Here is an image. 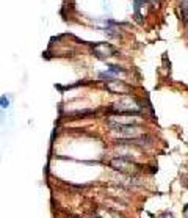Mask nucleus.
<instances>
[{"label": "nucleus", "instance_id": "1", "mask_svg": "<svg viewBox=\"0 0 188 218\" xmlns=\"http://www.w3.org/2000/svg\"><path fill=\"white\" fill-rule=\"evenodd\" d=\"M110 165H111V168H114V169H118V171H121V173H129V171H132L133 169V163H132V160H127V159H124V157H116V159H113L111 162H110Z\"/></svg>", "mask_w": 188, "mask_h": 218}, {"label": "nucleus", "instance_id": "2", "mask_svg": "<svg viewBox=\"0 0 188 218\" xmlns=\"http://www.w3.org/2000/svg\"><path fill=\"white\" fill-rule=\"evenodd\" d=\"M94 54L99 58H105V57H110L111 54H114V49L110 44H96L94 46Z\"/></svg>", "mask_w": 188, "mask_h": 218}, {"label": "nucleus", "instance_id": "3", "mask_svg": "<svg viewBox=\"0 0 188 218\" xmlns=\"http://www.w3.org/2000/svg\"><path fill=\"white\" fill-rule=\"evenodd\" d=\"M108 71L111 72V74H114V76H119V74H122V72H124V69H121L119 66H116V64H110L108 66Z\"/></svg>", "mask_w": 188, "mask_h": 218}, {"label": "nucleus", "instance_id": "4", "mask_svg": "<svg viewBox=\"0 0 188 218\" xmlns=\"http://www.w3.org/2000/svg\"><path fill=\"white\" fill-rule=\"evenodd\" d=\"M182 10H183V19H186L188 16V0H182Z\"/></svg>", "mask_w": 188, "mask_h": 218}, {"label": "nucleus", "instance_id": "5", "mask_svg": "<svg viewBox=\"0 0 188 218\" xmlns=\"http://www.w3.org/2000/svg\"><path fill=\"white\" fill-rule=\"evenodd\" d=\"M2 107H3V108L8 107V99H5V96H2Z\"/></svg>", "mask_w": 188, "mask_h": 218}, {"label": "nucleus", "instance_id": "6", "mask_svg": "<svg viewBox=\"0 0 188 218\" xmlns=\"http://www.w3.org/2000/svg\"><path fill=\"white\" fill-rule=\"evenodd\" d=\"M183 213H185V216L188 218V204H186V206L183 207Z\"/></svg>", "mask_w": 188, "mask_h": 218}]
</instances>
